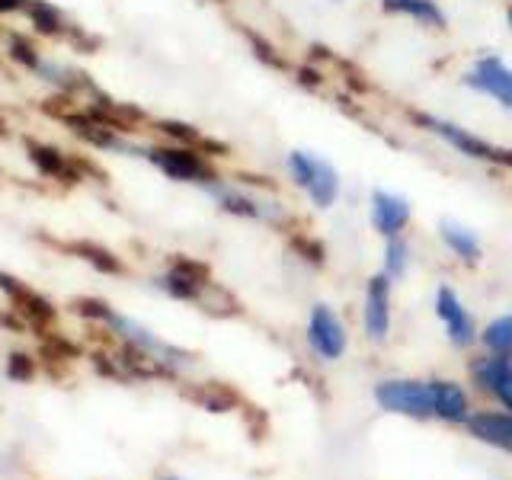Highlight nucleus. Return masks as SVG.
<instances>
[{
  "label": "nucleus",
  "instance_id": "nucleus-1",
  "mask_svg": "<svg viewBox=\"0 0 512 480\" xmlns=\"http://www.w3.org/2000/svg\"><path fill=\"white\" fill-rule=\"evenodd\" d=\"M410 119L420 125L423 132L436 135L439 141L448 144V148H455L458 154L471 157V160H480V164H490V167L512 170V151L509 148H496V144L471 135L468 128H461L455 122H445V119H436V116H426V112H410Z\"/></svg>",
  "mask_w": 512,
  "mask_h": 480
},
{
  "label": "nucleus",
  "instance_id": "nucleus-2",
  "mask_svg": "<svg viewBox=\"0 0 512 480\" xmlns=\"http://www.w3.org/2000/svg\"><path fill=\"white\" fill-rule=\"evenodd\" d=\"M285 170L288 180L308 192L314 208H333V202L340 199V173L333 170L330 160L311 151H292L285 157Z\"/></svg>",
  "mask_w": 512,
  "mask_h": 480
},
{
  "label": "nucleus",
  "instance_id": "nucleus-3",
  "mask_svg": "<svg viewBox=\"0 0 512 480\" xmlns=\"http://www.w3.org/2000/svg\"><path fill=\"white\" fill-rule=\"evenodd\" d=\"M144 157L151 160V164L170 176L176 183H196V186H208L218 180V173L212 170V164L192 148V144H160V148H148Z\"/></svg>",
  "mask_w": 512,
  "mask_h": 480
},
{
  "label": "nucleus",
  "instance_id": "nucleus-4",
  "mask_svg": "<svg viewBox=\"0 0 512 480\" xmlns=\"http://www.w3.org/2000/svg\"><path fill=\"white\" fill-rule=\"evenodd\" d=\"M205 192L224 208V212L237 215V218H253V221H269V224H276V221L285 218V208L279 202H269L263 196H256V192H247L240 186L224 183L221 176L215 183H208Z\"/></svg>",
  "mask_w": 512,
  "mask_h": 480
},
{
  "label": "nucleus",
  "instance_id": "nucleus-5",
  "mask_svg": "<svg viewBox=\"0 0 512 480\" xmlns=\"http://www.w3.org/2000/svg\"><path fill=\"white\" fill-rule=\"evenodd\" d=\"M375 400L388 413H404V416H413V420L436 416L429 381H381L375 388Z\"/></svg>",
  "mask_w": 512,
  "mask_h": 480
},
{
  "label": "nucleus",
  "instance_id": "nucleus-6",
  "mask_svg": "<svg viewBox=\"0 0 512 480\" xmlns=\"http://www.w3.org/2000/svg\"><path fill=\"white\" fill-rule=\"evenodd\" d=\"M464 87H471L474 93H484L490 100H496L503 109H512V68L496 55L477 58L468 71H464Z\"/></svg>",
  "mask_w": 512,
  "mask_h": 480
},
{
  "label": "nucleus",
  "instance_id": "nucleus-7",
  "mask_svg": "<svg viewBox=\"0 0 512 480\" xmlns=\"http://www.w3.org/2000/svg\"><path fill=\"white\" fill-rule=\"evenodd\" d=\"M308 346L314 349V356L320 359H340L346 352V327L343 320L336 317L330 304H314L311 320H308Z\"/></svg>",
  "mask_w": 512,
  "mask_h": 480
},
{
  "label": "nucleus",
  "instance_id": "nucleus-8",
  "mask_svg": "<svg viewBox=\"0 0 512 480\" xmlns=\"http://www.w3.org/2000/svg\"><path fill=\"white\" fill-rule=\"evenodd\" d=\"M362 327L368 340H384L391 330V279L378 272L365 285V308H362Z\"/></svg>",
  "mask_w": 512,
  "mask_h": 480
},
{
  "label": "nucleus",
  "instance_id": "nucleus-9",
  "mask_svg": "<svg viewBox=\"0 0 512 480\" xmlns=\"http://www.w3.org/2000/svg\"><path fill=\"white\" fill-rule=\"evenodd\" d=\"M436 314H439V320L445 324L448 340H452L458 349H468L477 340L474 317L461 304V298H458V292H455L452 285H442L439 292H436Z\"/></svg>",
  "mask_w": 512,
  "mask_h": 480
},
{
  "label": "nucleus",
  "instance_id": "nucleus-10",
  "mask_svg": "<svg viewBox=\"0 0 512 480\" xmlns=\"http://www.w3.org/2000/svg\"><path fill=\"white\" fill-rule=\"evenodd\" d=\"M164 288L167 295L180 298V301H202L208 292V269L202 263H192V260H176L164 276L157 282Z\"/></svg>",
  "mask_w": 512,
  "mask_h": 480
},
{
  "label": "nucleus",
  "instance_id": "nucleus-11",
  "mask_svg": "<svg viewBox=\"0 0 512 480\" xmlns=\"http://www.w3.org/2000/svg\"><path fill=\"white\" fill-rule=\"evenodd\" d=\"M410 202L404 196L388 189H375L372 192V228L388 240V237H400L410 224Z\"/></svg>",
  "mask_w": 512,
  "mask_h": 480
},
{
  "label": "nucleus",
  "instance_id": "nucleus-12",
  "mask_svg": "<svg viewBox=\"0 0 512 480\" xmlns=\"http://www.w3.org/2000/svg\"><path fill=\"white\" fill-rule=\"evenodd\" d=\"M471 375L490 397H496L506 410H512V359L484 356L471 365Z\"/></svg>",
  "mask_w": 512,
  "mask_h": 480
},
{
  "label": "nucleus",
  "instance_id": "nucleus-13",
  "mask_svg": "<svg viewBox=\"0 0 512 480\" xmlns=\"http://www.w3.org/2000/svg\"><path fill=\"white\" fill-rule=\"evenodd\" d=\"M468 432L474 439L487 442L493 448H503V452H512V413H496V410H480L471 413L464 420Z\"/></svg>",
  "mask_w": 512,
  "mask_h": 480
},
{
  "label": "nucleus",
  "instance_id": "nucleus-14",
  "mask_svg": "<svg viewBox=\"0 0 512 480\" xmlns=\"http://www.w3.org/2000/svg\"><path fill=\"white\" fill-rule=\"evenodd\" d=\"M432 388V410L445 423H464L471 416L468 394H464L455 381H429Z\"/></svg>",
  "mask_w": 512,
  "mask_h": 480
},
{
  "label": "nucleus",
  "instance_id": "nucleus-15",
  "mask_svg": "<svg viewBox=\"0 0 512 480\" xmlns=\"http://www.w3.org/2000/svg\"><path fill=\"white\" fill-rule=\"evenodd\" d=\"M439 237H442V244L452 250L461 263H468L474 266L480 260V240L471 228H464V224L458 221H439Z\"/></svg>",
  "mask_w": 512,
  "mask_h": 480
},
{
  "label": "nucleus",
  "instance_id": "nucleus-16",
  "mask_svg": "<svg viewBox=\"0 0 512 480\" xmlns=\"http://www.w3.org/2000/svg\"><path fill=\"white\" fill-rule=\"evenodd\" d=\"M381 7L388 13L410 16L413 23L429 26V29H445V13L436 0H381Z\"/></svg>",
  "mask_w": 512,
  "mask_h": 480
},
{
  "label": "nucleus",
  "instance_id": "nucleus-17",
  "mask_svg": "<svg viewBox=\"0 0 512 480\" xmlns=\"http://www.w3.org/2000/svg\"><path fill=\"white\" fill-rule=\"evenodd\" d=\"M0 288H4V292H10V298H13L16 304H20V311H26L32 320H52V317H55L52 304H48L45 298H39L36 292H29V288L20 285L16 279L0 276Z\"/></svg>",
  "mask_w": 512,
  "mask_h": 480
},
{
  "label": "nucleus",
  "instance_id": "nucleus-18",
  "mask_svg": "<svg viewBox=\"0 0 512 480\" xmlns=\"http://www.w3.org/2000/svg\"><path fill=\"white\" fill-rule=\"evenodd\" d=\"M480 343L490 352V356H506L512 359V314L493 317L490 324L480 330Z\"/></svg>",
  "mask_w": 512,
  "mask_h": 480
},
{
  "label": "nucleus",
  "instance_id": "nucleus-19",
  "mask_svg": "<svg viewBox=\"0 0 512 480\" xmlns=\"http://www.w3.org/2000/svg\"><path fill=\"white\" fill-rule=\"evenodd\" d=\"M29 154H32V160L39 164L42 173H48V176H61V180H74V164H71V160L64 157L61 151H55V148H42V144H32Z\"/></svg>",
  "mask_w": 512,
  "mask_h": 480
},
{
  "label": "nucleus",
  "instance_id": "nucleus-20",
  "mask_svg": "<svg viewBox=\"0 0 512 480\" xmlns=\"http://www.w3.org/2000/svg\"><path fill=\"white\" fill-rule=\"evenodd\" d=\"M407 269H410V244L404 240V234L388 237V247H384V276H388L391 282L404 279Z\"/></svg>",
  "mask_w": 512,
  "mask_h": 480
},
{
  "label": "nucleus",
  "instance_id": "nucleus-21",
  "mask_svg": "<svg viewBox=\"0 0 512 480\" xmlns=\"http://www.w3.org/2000/svg\"><path fill=\"white\" fill-rule=\"evenodd\" d=\"M29 20H32V26H36L42 36H61L64 29V20H61V13L52 7V4H45V0H29Z\"/></svg>",
  "mask_w": 512,
  "mask_h": 480
},
{
  "label": "nucleus",
  "instance_id": "nucleus-22",
  "mask_svg": "<svg viewBox=\"0 0 512 480\" xmlns=\"http://www.w3.org/2000/svg\"><path fill=\"white\" fill-rule=\"evenodd\" d=\"M80 253H84V260H90L96 269H103V272H122V263L116 260V256L106 253V250H100V247L84 244V247H80Z\"/></svg>",
  "mask_w": 512,
  "mask_h": 480
},
{
  "label": "nucleus",
  "instance_id": "nucleus-23",
  "mask_svg": "<svg viewBox=\"0 0 512 480\" xmlns=\"http://www.w3.org/2000/svg\"><path fill=\"white\" fill-rule=\"evenodd\" d=\"M199 400H202V407L215 410V413L228 410V407L234 404V397H231L228 391H218V388H208L205 394H199Z\"/></svg>",
  "mask_w": 512,
  "mask_h": 480
},
{
  "label": "nucleus",
  "instance_id": "nucleus-24",
  "mask_svg": "<svg viewBox=\"0 0 512 480\" xmlns=\"http://www.w3.org/2000/svg\"><path fill=\"white\" fill-rule=\"evenodd\" d=\"M7 375L13 381H29L32 378V359L23 356V352H16V356H10V362H7Z\"/></svg>",
  "mask_w": 512,
  "mask_h": 480
},
{
  "label": "nucleus",
  "instance_id": "nucleus-25",
  "mask_svg": "<svg viewBox=\"0 0 512 480\" xmlns=\"http://www.w3.org/2000/svg\"><path fill=\"white\" fill-rule=\"evenodd\" d=\"M295 247H298V250L304 253V260H311L314 266H320V263H324V247H320L317 240L298 237V240H295Z\"/></svg>",
  "mask_w": 512,
  "mask_h": 480
},
{
  "label": "nucleus",
  "instance_id": "nucleus-26",
  "mask_svg": "<svg viewBox=\"0 0 512 480\" xmlns=\"http://www.w3.org/2000/svg\"><path fill=\"white\" fill-rule=\"evenodd\" d=\"M26 7H29V0H0V13H16Z\"/></svg>",
  "mask_w": 512,
  "mask_h": 480
},
{
  "label": "nucleus",
  "instance_id": "nucleus-27",
  "mask_svg": "<svg viewBox=\"0 0 512 480\" xmlns=\"http://www.w3.org/2000/svg\"><path fill=\"white\" fill-rule=\"evenodd\" d=\"M506 20H509V29H512V7H509V13H506Z\"/></svg>",
  "mask_w": 512,
  "mask_h": 480
},
{
  "label": "nucleus",
  "instance_id": "nucleus-28",
  "mask_svg": "<svg viewBox=\"0 0 512 480\" xmlns=\"http://www.w3.org/2000/svg\"><path fill=\"white\" fill-rule=\"evenodd\" d=\"M164 480H180V477H164Z\"/></svg>",
  "mask_w": 512,
  "mask_h": 480
}]
</instances>
